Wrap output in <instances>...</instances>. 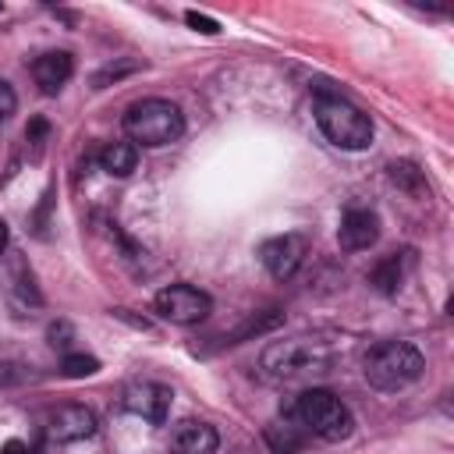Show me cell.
Masks as SVG:
<instances>
[{"label": "cell", "instance_id": "1", "mask_svg": "<svg viewBox=\"0 0 454 454\" xmlns=\"http://www.w3.org/2000/svg\"><path fill=\"white\" fill-rule=\"evenodd\" d=\"M422 372H426V358L408 340H380L362 358L365 383L376 387V390H383V394H397V390L411 387Z\"/></svg>", "mask_w": 454, "mask_h": 454}, {"label": "cell", "instance_id": "2", "mask_svg": "<svg viewBox=\"0 0 454 454\" xmlns=\"http://www.w3.org/2000/svg\"><path fill=\"white\" fill-rule=\"evenodd\" d=\"M121 128H124V135H128L131 145L160 149V145H170V142H177L184 135V114L170 99L145 96V99H135L124 110Z\"/></svg>", "mask_w": 454, "mask_h": 454}, {"label": "cell", "instance_id": "3", "mask_svg": "<svg viewBox=\"0 0 454 454\" xmlns=\"http://www.w3.org/2000/svg\"><path fill=\"white\" fill-rule=\"evenodd\" d=\"M291 415L294 422L316 436V440H326V443H340L355 433V415L351 408L326 387H312V390H301L291 404Z\"/></svg>", "mask_w": 454, "mask_h": 454}, {"label": "cell", "instance_id": "4", "mask_svg": "<svg viewBox=\"0 0 454 454\" xmlns=\"http://www.w3.org/2000/svg\"><path fill=\"white\" fill-rule=\"evenodd\" d=\"M333 362V348L323 337H287L270 340L259 355V365L270 380H298L309 372H326Z\"/></svg>", "mask_w": 454, "mask_h": 454}, {"label": "cell", "instance_id": "5", "mask_svg": "<svg viewBox=\"0 0 454 454\" xmlns=\"http://www.w3.org/2000/svg\"><path fill=\"white\" fill-rule=\"evenodd\" d=\"M316 124L326 135V142H333L337 149L358 153L372 145V117L365 110H358L355 103H348L337 92H319L316 99Z\"/></svg>", "mask_w": 454, "mask_h": 454}, {"label": "cell", "instance_id": "6", "mask_svg": "<svg viewBox=\"0 0 454 454\" xmlns=\"http://www.w3.org/2000/svg\"><path fill=\"white\" fill-rule=\"evenodd\" d=\"M153 312L174 326H195L213 312V298L195 284H167L156 291Z\"/></svg>", "mask_w": 454, "mask_h": 454}, {"label": "cell", "instance_id": "7", "mask_svg": "<svg viewBox=\"0 0 454 454\" xmlns=\"http://www.w3.org/2000/svg\"><path fill=\"white\" fill-rule=\"evenodd\" d=\"M309 255V238L305 234H277L259 245V262L273 280H291L298 266Z\"/></svg>", "mask_w": 454, "mask_h": 454}, {"label": "cell", "instance_id": "8", "mask_svg": "<svg viewBox=\"0 0 454 454\" xmlns=\"http://www.w3.org/2000/svg\"><path fill=\"white\" fill-rule=\"evenodd\" d=\"M170 401H174V390L156 383V380H138V383H128L124 387V411H131L135 419H145L153 426H163L167 422V411H170Z\"/></svg>", "mask_w": 454, "mask_h": 454}, {"label": "cell", "instance_id": "9", "mask_svg": "<svg viewBox=\"0 0 454 454\" xmlns=\"http://www.w3.org/2000/svg\"><path fill=\"white\" fill-rule=\"evenodd\" d=\"M46 433L53 443H78L96 433V411L85 404H60L46 419Z\"/></svg>", "mask_w": 454, "mask_h": 454}, {"label": "cell", "instance_id": "10", "mask_svg": "<svg viewBox=\"0 0 454 454\" xmlns=\"http://www.w3.org/2000/svg\"><path fill=\"white\" fill-rule=\"evenodd\" d=\"M380 238V216L372 209H362V206H351L344 216H340V227H337V245L344 252H365L372 248Z\"/></svg>", "mask_w": 454, "mask_h": 454}, {"label": "cell", "instance_id": "11", "mask_svg": "<svg viewBox=\"0 0 454 454\" xmlns=\"http://www.w3.org/2000/svg\"><path fill=\"white\" fill-rule=\"evenodd\" d=\"M71 74H74V57L67 50H46L32 60V78L46 96H57L71 82Z\"/></svg>", "mask_w": 454, "mask_h": 454}, {"label": "cell", "instance_id": "12", "mask_svg": "<svg viewBox=\"0 0 454 454\" xmlns=\"http://www.w3.org/2000/svg\"><path fill=\"white\" fill-rule=\"evenodd\" d=\"M216 447H220V433L199 419H184L170 433V454H216Z\"/></svg>", "mask_w": 454, "mask_h": 454}, {"label": "cell", "instance_id": "13", "mask_svg": "<svg viewBox=\"0 0 454 454\" xmlns=\"http://www.w3.org/2000/svg\"><path fill=\"white\" fill-rule=\"evenodd\" d=\"M411 262H415V252H411V248H408V252H390V255H383V259L369 270V284H372L380 294H397V287H401L404 273L411 270Z\"/></svg>", "mask_w": 454, "mask_h": 454}, {"label": "cell", "instance_id": "14", "mask_svg": "<svg viewBox=\"0 0 454 454\" xmlns=\"http://www.w3.org/2000/svg\"><path fill=\"white\" fill-rule=\"evenodd\" d=\"M99 170H106L110 177H131L138 167V145L131 142H106L99 149Z\"/></svg>", "mask_w": 454, "mask_h": 454}, {"label": "cell", "instance_id": "15", "mask_svg": "<svg viewBox=\"0 0 454 454\" xmlns=\"http://www.w3.org/2000/svg\"><path fill=\"white\" fill-rule=\"evenodd\" d=\"M387 170H390V181H394V184H401L404 192H411V195H426V192H429V188H426V181H422V170H419L415 163L401 160V163H390Z\"/></svg>", "mask_w": 454, "mask_h": 454}, {"label": "cell", "instance_id": "16", "mask_svg": "<svg viewBox=\"0 0 454 454\" xmlns=\"http://www.w3.org/2000/svg\"><path fill=\"white\" fill-rule=\"evenodd\" d=\"M60 372H64V376H71V380L96 376V372H99V358H92V355H64Z\"/></svg>", "mask_w": 454, "mask_h": 454}, {"label": "cell", "instance_id": "17", "mask_svg": "<svg viewBox=\"0 0 454 454\" xmlns=\"http://www.w3.org/2000/svg\"><path fill=\"white\" fill-rule=\"evenodd\" d=\"M138 67H142L138 60H117V64H106V67H99V71H96L92 89H106L110 82H121L124 74H131V71H138Z\"/></svg>", "mask_w": 454, "mask_h": 454}, {"label": "cell", "instance_id": "18", "mask_svg": "<svg viewBox=\"0 0 454 454\" xmlns=\"http://www.w3.org/2000/svg\"><path fill=\"white\" fill-rule=\"evenodd\" d=\"M46 340H50V348H67L71 340H74V330H71V323H64V319H57V323H50V330H46Z\"/></svg>", "mask_w": 454, "mask_h": 454}, {"label": "cell", "instance_id": "19", "mask_svg": "<svg viewBox=\"0 0 454 454\" xmlns=\"http://www.w3.org/2000/svg\"><path fill=\"white\" fill-rule=\"evenodd\" d=\"M184 21H188L195 32H202V35H216V32H220V21L209 18V14H199V11H184Z\"/></svg>", "mask_w": 454, "mask_h": 454}, {"label": "cell", "instance_id": "20", "mask_svg": "<svg viewBox=\"0 0 454 454\" xmlns=\"http://www.w3.org/2000/svg\"><path fill=\"white\" fill-rule=\"evenodd\" d=\"M14 110H18V96H14L11 82H7V78H0V124H4Z\"/></svg>", "mask_w": 454, "mask_h": 454}, {"label": "cell", "instance_id": "21", "mask_svg": "<svg viewBox=\"0 0 454 454\" xmlns=\"http://www.w3.org/2000/svg\"><path fill=\"white\" fill-rule=\"evenodd\" d=\"M46 135H50V124H46V117H35V121H28V128H25V138H28L35 149H43Z\"/></svg>", "mask_w": 454, "mask_h": 454}, {"label": "cell", "instance_id": "22", "mask_svg": "<svg viewBox=\"0 0 454 454\" xmlns=\"http://www.w3.org/2000/svg\"><path fill=\"white\" fill-rule=\"evenodd\" d=\"M0 454H35V450H32L25 440H7V443L0 447Z\"/></svg>", "mask_w": 454, "mask_h": 454}, {"label": "cell", "instance_id": "23", "mask_svg": "<svg viewBox=\"0 0 454 454\" xmlns=\"http://www.w3.org/2000/svg\"><path fill=\"white\" fill-rule=\"evenodd\" d=\"M4 248H7V220L0 216V255H4Z\"/></svg>", "mask_w": 454, "mask_h": 454}]
</instances>
